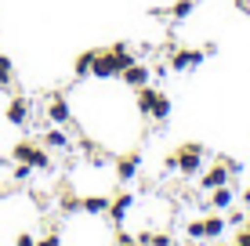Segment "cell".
I'll return each instance as SVG.
<instances>
[{"label": "cell", "mask_w": 250, "mask_h": 246, "mask_svg": "<svg viewBox=\"0 0 250 246\" xmlns=\"http://www.w3.org/2000/svg\"><path fill=\"white\" fill-rule=\"evenodd\" d=\"M40 145H44L47 152H51V149H55V152H65V149H69V134L62 131V127L51 123L47 131H44V138H40Z\"/></svg>", "instance_id": "cell-11"}, {"label": "cell", "mask_w": 250, "mask_h": 246, "mask_svg": "<svg viewBox=\"0 0 250 246\" xmlns=\"http://www.w3.org/2000/svg\"><path fill=\"white\" fill-rule=\"evenodd\" d=\"M138 170H142V156H138V152H127V156L116 163V181L120 185H131L138 177Z\"/></svg>", "instance_id": "cell-9"}, {"label": "cell", "mask_w": 250, "mask_h": 246, "mask_svg": "<svg viewBox=\"0 0 250 246\" xmlns=\"http://www.w3.org/2000/svg\"><path fill=\"white\" fill-rule=\"evenodd\" d=\"M232 246H250V228H247V225H243V228L236 232V239H232Z\"/></svg>", "instance_id": "cell-25"}, {"label": "cell", "mask_w": 250, "mask_h": 246, "mask_svg": "<svg viewBox=\"0 0 250 246\" xmlns=\"http://www.w3.org/2000/svg\"><path fill=\"white\" fill-rule=\"evenodd\" d=\"M120 80H124V83H127L131 91H138V87H145V83L152 80V69H149L145 62H131V65H127L124 73H120Z\"/></svg>", "instance_id": "cell-7"}, {"label": "cell", "mask_w": 250, "mask_h": 246, "mask_svg": "<svg viewBox=\"0 0 250 246\" xmlns=\"http://www.w3.org/2000/svg\"><path fill=\"white\" fill-rule=\"evenodd\" d=\"M185 246H196V239H192V243H185Z\"/></svg>", "instance_id": "cell-31"}, {"label": "cell", "mask_w": 250, "mask_h": 246, "mask_svg": "<svg viewBox=\"0 0 250 246\" xmlns=\"http://www.w3.org/2000/svg\"><path fill=\"white\" fill-rule=\"evenodd\" d=\"M91 65H94V51H83V55H76V62H73V73H76V80L91 76Z\"/></svg>", "instance_id": "cell-17"}, {"label": "cell", "mask_w": 250, "mask_h": 246, "mask_svg": "<svg viewBox=\"0 0 250 246\" xmlns=\"http://www.w3.org/2000/svg\"><path fill=\"white\" fill-rule=\"evenodd\" d=\"M170 243H174V239H170V232H156V235L149 232V239H145V246H170Z\"/></svg>", "instance_id": "cell-22"}, {"label": "cell", "mask_w": 250, "mask_h": 246, "mask_svg": "<svg viewBox=\"0 0 250 246\" xmlns=\"http://www.w3.org/2000/svg\"><path fill=\"white\" fill-rule=\"evenodd\" d=\"M225 214H229V217H225V221H229L232 228H243V225H247V214H250V210H247V214H243V210H232V207H229V210H225Z\"/></svg>", "instance_id": "cell-21"}, {"label": "cell", "mask_w": 250, "mask_h": 246, "mask_svg": "<svg viewBox=\"0 0 250 246\" xmlns=\"http://www.w3.org/2000/svg\"><path fill=\"white\" fill-rule=\"evenodd\" d=\"M62 210H65V214H73V210H80V199H76V196H62Z\"/></svg>", "instance_id": "cell-27"}, {"label": "cell", "mask_w": 250, "mask_h": 246, "mask_svg": "<svg viewBox=\"0 0 250 246\" xmlns=\"http://www.w3.org/2000/svg\"><path fill=\"white\" fill-rule=\"evenodd\" d=\"M124 58L116 55L113 47H98L94 51V65H91V76H98V80H120V73H124Z\"/></svg>", "instance_id": "cell-1"}, {"label": "cell", "mask_w": 250, "mask_h": 246, "mask_svg": "<svg viewBox=\"0 0 250 246\" xmlns=\"http://www.w3.org/2000/svg\"><path fill=\"white\" fill-rule=\"evenodd\" d=\"M214 246H232V243H214Z\"/></svg>", "instance_id": "cell-30"}, {"label": "cell", "mask_w": 250, "mask_h": 246, "mask_svg": "<svg viewBox=\"0 0 250 246\" xmlns=\"http://www.w3.org/2000/svg\"><path fill=\"white\" fill-rule=\"evenodd\" d=\"M37 246H62V235H58L55 228H51V232L44 235V239H37Z\"/></svg>", "instance_id": "cell-23"}, {"label": "cell", "mask_w": 250, "mask_h": 246, "mask_svg": "<svg viewBox=\"0 0 250 246\" xmlns=\"http://www.w3.org/2000/svg\"><path fill=\"white\" fill-rule=\"evenodd\" d=\"M185 235L188 239H203V217H192V221L185 225Z\"/></svg>", "instance_id": "cell-20"}, {"label": "cell", "mask_w": 250, "mask_h": 246, "mask_svg": "<svg viewBox=\"0 0 250 246\" xmlns=\"http://www.w3.org/2000/svg\"><path fill=\"white\" fill-rule=\"evenodd\" d=\"M156 95H160V91H156V87H149V83L134 91V105H138V116H145V120H149V113H152V101H156Z\"/></svg>", "instance_id": "cell-12"}, {"label": "cell", "mask_w": 250, "mask_h": 246, "mask_svg": "<svg viewBox=\"0 0 250 246\" xmlns=\"http://www.w3.org/2000/svg\"><path fill=\"white\" fill-rule=\"evenodd\" d=\"M203 170V145L200 141H185L178 149V174L182 177H196Z\"/></svg>", "instance_id": "cell-3"}, {"label": "cell", "mask_w": 250, "mask_h": 246, "mask_svg": "<svg viewBox=\"0 0 250 246\" xmlns=\"http://www.w3.org/2000/svg\"><path fill=\"white\" fill-rule=\"evenodd\" d=\"M170 113H174L170 98H167V95H156V101H152V113H149V120H152V123H167V120H170Z\"/></svg>", "instance_id": "cell-15"}, {"label": "cell", "mask_w": 250, "mask_h": 246, "mask_svg": "<svg viewBox=\"0 0 250 246\" xmlns=\"http://www.w3.org/2000/svg\"><path fill=\"white\" fill-rule=\"evenodd\" d=\"M69 120H73V109H69V101H65L62 95H51V98H47V123L65 127Z\"/></svg>", "instance_id": "cell-8"}, {"label": "cell", "mask_w": 250, "mask_h": 246, "mask_svg": "<svg viewBox=\"0 0 250 246\" xmlns=\"http://www.w3.org/2000/svg\"><path fill=\"white\" fill-rule=\"evenodd\" d=\"M229 181H232V170L225 167V159H218L210 170H200V189H203V192L218 189V185H229Z\"/></svg>", "instance_id": "cell-6"}, {"label": "cell", "mask_w": 250, "mask_h": 246, "mask_svg": "<svg viewBox=\"0 0 250 246\" xmlns=\"http://www.w3.org/2000/svg\"><path fill=\"white\" fill-rule=\"evenodd\" d=\"M4 116H7L11 127H25V123H29V101H25V98H11L7 109H4Z\"/></svg>", "instance_id": "cell-10"}, {"label": "cell", "mask_w": 250, "mask_h": 246, "mask_svg": "<svg viewBox=\"0 0 250 246\" xmlns=\"http://www.w3.org/2000/svg\"><path fill=\"white\" fill-rule=\"evenodd\" d=\"M225 228H229L225 214H210V217H203V239H221V235H225Z\"/></svg>", "instance_id": "cell-14"}, {"label": "cell", "mask_w": 250, "mask_h": 246, "mask_svg": "<svg viewBox=\"0 0 250 246\" xmlns=\"http://www.w3.org/2000/svg\"><path fill=\"white\" fill-rule=\"evenodd\" d=\"M11 83H15V62L0 55V87H11Z\"/></svg>", "instance_id": "cell-18"}, {"label": "cell", "mask_w": 250, "mask_h": 246, "mask_svg": "<svg viewBox=\"0 0 250 246\" xmlns=\"http://www.w3.org/2000/svg\"><path fill=\"white\" fill-rule=\"evenodd\" d=\"M247 228H250V221H247Z\"/></svg>", "instance_id": "cell-32"}, {"label": "cell", "mask_w": 250, "mask_h": 246, "mask_svg": "<svg viewBox=\"0 0 250 246\" xmlns=\"http://www.w3.org/2000/svg\"><path fill=\"white\" fill-rule=\"evenodd\" d=\"M15 246H37V239H33V235H29V232H22V235H19V239H15Z\"/></svg>", "instance_id": "cell-29"}, {"label": "cell", "mask_w": 250, "mask_h": 246, "mask_svg": "<svg viewBox=\"0 0 250 246\" xmlns=\"http://www.w3.org/2000/svg\"><path fill=\"white\" fill-rule=\"evenodd\" d=\"M163 170H167V174H178V152L163 156Z\"/></svg>", "instance_id": "cell-26"}, {"label": "cell", "mask_w": 250, "mask_h": 246, "mask_svg": "<svg viewBox=\"0 0 250 246\" xmlns=\"http://www.w3.org/2000/svg\"><path fill=\"white\" fill-rule=\"evenodd\" d=\"M116 246H142L134 239V235H127V232H116Z\"/></svg>", "instance_id": "cell-28"}, {"label": "cell", "mask_w": 250, "mask_h": 246, "mask_svg": "<svg viewBox=\"0 0 250 246\" xmlns=\"http://www.w3.org/2000/svg\"><path fill=\"white\" fill-rule=\"evenodd\" d=\"M29 174H33L29 163H15V181H29Z\"/></svg>", "instance_id": "cell-24"}, {"label": "cell", "mask_w": 250, "mask_h": 246, "mask_svg": "<svg viewBox=\"0 0 250 246\" xmlns=\"http://www.w3.org/2000/svg\"><path fill=\"white\" fill-rule=\"evenodd\" d=\"M80 210H83V214H91V217H102L109 210V196H83L80 199Z\"/></svg>", "instance_id": "cell-16"}, {"label": "cell", "mask_w": 250, "mask_h": 246, "mask_svg": "<svg viewBox=\"0 0 250 246\" xmlns=\"http://www.w3.org/2000/svg\"><path fill=\"white\" fill-rule=\"evenodd\" d=\"M232 203H236L232 181H229V185H218V189H210V207H214V210H229Z\"/></svg>", "instance_id": "cell-13"}, {"label": "cell", "mask_w": 250, "mask_h": 246, "mask_svg": "<svg viewBox=\"0 0 250 246\" xmlns=\"http://www.w3.org/2000/svg\"><path fill=\"white\" fill-rule=\"evenodd\" d=\"M134 192H120V196H113V199H109V210H105V214H109V221H113L116 228H124V221H127V214H131V210H134Z\"/></svg>", "instance_id": "cell-5"}, {"label": "cell", "mask_w": 250, "mask_h": 246, "mask_svg": "<svg viewBox=\"0 0 250 246\" xmlns=\"http://www.w3.org/2000/svg\"><path fill=\"white\" fill-rule=\"evenodd\" d=\"M192 11H196V0H178V4L170 7V19H174V22H185Z\"/></svg>", "instance_id": "cell-19"}, {"label": "cell", "mask_w": 250, "mask_h": 246, "mask_svg": "<svg viewBox=\"0 0 250 246\" xmlns=\"http://www.w3.org/2000/svg\"><path fill=\"white\" fill-rule=\"evenodd\" d=\"M7 159H15V163H29L33 170H51L47 149L37 145V141H19V145L11 149V156H7Z\"/></svg>", "instance_id": "cell-2"}, {"label": "cell", "mask_w": 250, "mask_h": 246, "mask_svg": "<svg viewBox=\"0 0 250 246\" xmlns=\"http://www.w3.org/2000/svg\"><path fill=\"white\" fill-rule=\"evenodd\" d=\"M203 51H196V47H182V51H170V69L174 73H192V69H200L203 65Z\"/></svg>", "instance_id": "cell-4"}]
</instances>
